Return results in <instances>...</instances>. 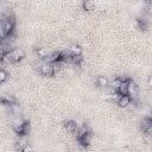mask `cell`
I'll list each match as a JSON object with an SVG mask.
<instances>
[{
    "instance_id": "6da1fadb",
    "label": "cell",
    "mask_w": 152,
    "mask_h": 152,
    "mask_svg": "<svg viewBox=\"0 0 152 152\" xmlns=\"http://www.w3.org/2000/svg\"><path fill=\"white\" fill-rule=\"evenodd\" d=\"M3 56H4V61H6V62L16 63V62H19L20 59H23L25 57V52L20 48H14L11 51L4 54Z\"/></svg>"
},
{
    "instance_id": "7a4b0ae2",
    "label": "cell",
    "mask_w": 152,
    "mask_h": 152,
    "mask_svg": "<svg viewBox=\"0 0 152 152\" xmlns=\"http://www.w3.org/2000/svg\"><path fill=\"white\" fill-rule=\"evenodd\" d=\"M39 70H41V73L44 76H52L55 74V70H54L52 64L49 63V62H46L45 59H43V62L39 64Z\"/></svg>"
},
{
    "instance_id": "3957f363",
    "label": "cell",
    "mask_w": 152,
    "mask_h": 152,
    "mask_svg": "<svg viewBox=\"0 0 152 152\" xmlns=\"http://www.w3.org/2000/svg\"><path fill=\"white\" fill-rule=\"evenodd\" d=\"M127 94L131 96L132 100H137V98H138L139 88H138V86H137L134 82H132V81L128 82V93H127Z\"/></svg>"
},
{
    "instance_id": "277c9868",
    "label": "cell",
    "mask_w": 152,
    "mask_h": 152,
    "mask_svg": "<svg viewBox=\"0 0 152 152\" xmlns=\"http://www.w3.org/2000/svg\"><path fill=\"white\" fill-rule=\"evenodd\" d=\"M131 101H132V99H131V96H130L128 94L121 95L120 99L118 100V105H119L120 107H128V105L131 103Z\"/></svg>"
},
{
    "instance_id": "5b68a950",
    "label": "cell",
    "mask_w": 152,
    "mask_h": 152,
    "mask_svg": "<svg viewBox=\"0 0 152 152\" xmlns=\"http://www.w3.org/2000/svg\"><path fill=\"white\" fill-rule=\"evenodd\" d=\"M64 127H66V130H67L68 132L73 133V132H76V131H77V128H78V124L76 123V121L70 120V121H67L66 125H64Z\"/></svg>"
},
{
    "instance_id": "8992f818",
    "label": "cell",
    "mask_w": 152,
    "mask_h": 152,
    "mask_svg": "<svg viewBox=\"0 0 152 152\" xmlns=\"http://www.w3.org/2000/svg\"><path fill=\"white\" fill-rule=\"evenodd\" d=\"M151 127H152V119H151L150 116L144 118V119L141 120V128H143L145 132H147Z\"/></svg>"
},
{
    "instance_id": "52a82bcc",
    "label": "cell",
    "mask_w": 152,
    "mask_h": 152,
    "mask_svg": "<svg viewBox=\"0 0 152 152\" xmlns=\"http://www.w3.org/2000/svg\"><path fill=\"white\" fill-rule=\"evenodd\" d=\"M69 52H70V55H81L82 54V49H81V46L78 45V44H70V46H69Z\"/></svg>"
},
{
    "instance_id": "ba28073f",
    "label": "cell",
    "mask_w": 152,
    "mask_h": 152,
    "mask_svg": "<svg viewBox=\"0 0 152 152\" xmlns=\"http://www.w3.org/2000/svg\"><path fill=\"white\" fill-rule=\"evenodd\" d=\"M10 111H11L12 114H14L16 116H20V114H21V108H20V106H19L17 102H13V103L10 105Z\"/></svg>"
},
{
    "instance_id": "9c48e42d",
    "label": "cell",
    "mask_w": 152,
    "mask_h": 152,
    "mask_svg": "<svg viewBox=\"0 0 152 152\" xmlns=\"http://www.w3.org/2000/svg\"><path fill=\"white\" fill-rule=\"evenodd\" d=\"M96 83H98V86H99V87H101V88H106V87H108L109 81H108V78H107L106 76H98V78H96Z\"/></svg>"
},
{
    "instance_id": "30bf717a",
    "label": "cell",
    "mask_w": 152,
    "mask_h": 152,
    "mask_svg": "<svg viewBox=\"0 0 152 152\" xmlns=\"http://www.w3.org/2000/svg\"><path fill=\"white\" fill-rule=\"evenodd\" d=\"M128 82H130V80H128V81H125V82H123V83L120 84L118 92H119L121 95H126V94L128 93Z\"/></svg>"
},
{
    "instance_id": "8fae6325",
    "label": "cell",
    "mask_w": 152,
    "mask_h": 152,
    "mask_svg": "<svg viewBox=\"0 0 152 152\" xmlns=\"http://www.w3.org/2000/svg\"><path fill=\"white\" fill-rule=\"evenodd\" d=\"M25 124V121L20 118V116H16L13 120H12V126H13V128H14V131L17 130V128H19V127H21L23 125Z\"/></svg>"
},
{
    "instance_id": "7c38bea8",
    "label": "cell",
    "mask_w": 152,
    "mask_h": 152,
    "mask_svg": "<svg viewBox=\"0 0 152 152\" xmlns=\"http://www.w3.org/2000/svg\"><path fill=\"white\" fill-rule=\"evenodd\" d=\"M78 140H80V143H81L82 145H84V146L89 145V144H90V141H92V133H90V132L86 133V134H84L82 138H80Z\"/></svg>"
},
{
    "instance_id": "4fadbf2b",
    "label": "cell",
    "mask_w": 152,
    "mask_h": 152,
    "mask_svg": "<svg viewBox=\"0 0 152 152\" xmlns=\"http://www.w3.org/2000/svg\"><path fill=\"white\" fill-rule=\"evenodd\" d=\"M83 9L86 11L94 10V1H93V0H84V1H83Z\"/></svg>"
},
{
    "instance_id": "5bb4252c",
    "label": "cell",
    "mask_w": 152,
    "mask_h": 152,
    "mask_svg": "<svg viewBox=\"0 0 152 152\" xmlns=\"http://www.w3.org/2000/svg\"><path fill=\"white\" fill-rule=\"evenodd\" d=\"M123 83V81H121V78L120 77H118V78H114L112 82H109V87H112V88H114V89H119V87H120V84Z\"/></svg>"
},
{
    "instance_id": "9a60e30c",
    "label": "cell",
    "mask_w": 152,
    "mask_h": 152,
    "mask_svg": "<svg viewBox=\"0 0 152 152\" xmlns=\"http://www.w3.org/2000/svg\"><path fill=\"white\" fill-rule=\"evenodd\" d=\"M9 77V74L4 70V69H1V71H0V82L1 83H4L5 81H6V78Z\"/></svg>"
},
{
    "instance_id": "2e32d148",
    "label": "cell",
    "mask_w": 152,
    "mask_h": 152,
    "mask_svg": "<svg viewBox=\"0 0 152 152\" xmlns=\"http://www.w3.org/2000/svg\"><path fill=\"white\" fill-rule=\"evenodd\" d=\"M37 56H38L39 58H45L48 55H46V51H45L43 48H38V50H37Z\"/></svg>"
},
{
    "instance_id": "e0dca14e",
    "label": "cell",
    "mask_w": 152,
    "mask_h": 152,
    "mask_svg": "<svg viewBox=\"0 0 152 152\" xmlns=\"http://www.w3.org/2000/svg\"><path fill=\"white\" fill-rule=\"evenodd\" d=\"M30 151H32V147L31 146H29V144L23 148V152H30Z\"/></svg>"
},
{
    "instance_id": "ac0fdd59",
    "label": "cell",
    "mask_w": 152,
    "mask_h": 152,
    "mask_svg": "<svg viewBox=\"0 0 152 152\" xmlns=\"http://www.w3.org/2000/svg\"><path fill=\"white\" fill-rule=\"evenodd\" d=\"M147 84L152 87V75H151V76H148V78H147Z\"/></svg>"
},
{
    "instance_id": "d6986e66",
    "label": "cell",
    "mask_w": 152,
    "mask_h": 152,
    "mask_svg": "<svg viewBox=\"0 0 152 152\" xmlns=\"http://www.w3.org/2000/svg\"><path fill=\"white\" fill-rule=\"evenodd\" d=\"M146 1H151V0H146Z\"/></svg>"
}]
</instances>
